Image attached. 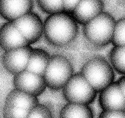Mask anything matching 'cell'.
Segmentation results:
<instances>
[{
	"label": "cell",
	"instance_id": "obj_1",
	"mask_svg": "<svg viewBox=\"0 0 125 118\" xmlns=\"http://www.w3.org/2000/svg\"><path fill=\"white\" fill-rule=\"evenodd\" d=\"M78 33V23L71 14L64 12L50 14L44 23L45 38L56 46L70 44L76 38Z\"/></svg>",
	"mask_w": 125,
	"mask_h": 118
},
{
	"label": "cell",
	"instance_id": "obj_2",
	"mask_svg": "<svg viewBox=\"0 0 125 118\" xmlns=\"http://www.w3.org/2000/svg\"><path fill=\"white\" fill-rule=\"evenodd\" d=\"M116 21L112 15L105 12L85 24L83 34L93 45L103 47L112 42Z\"/></svg>",
	"mask_w": 125,
	"mask_h": 118
},
{
	"label": "cell",
	"instance_id": "obj_3",
	"mask_svg": "<svg viewBox=\"0 0 125 118\" xmlns=\"http://www.w3.org/2000/svg\"><path fill=\"white\" fill-rule=\"evenodd\" d=\"M81 73L97 92L113 83L115 78L112 66L101 57H94L86 62Z\"/></svg>",
	"mask_w": 125,
	"mask_h": 118
},
{
	"label": "cell",
	"instance_id": "obj_4",
	"mask_svg": "<svg viewBox=\"0 0 125 118\" xmlns=\"http://www.w3.org/2000/svg\"><path fill=\"white\" fill-rule=\"evenodd\" d=\"M73 67L65 57L55 55L50 57L44 78L47 87L53 91L62 89L73 75Z\"/></svg>",
	"mask_w": 125,
	"mask_h": 118
},
{
	"label": "cell",
	"instance_id": "obj_5",
	"mask_svg": "<svg viewBox=\"0 0 125 118\" xmlns=\"http://www.w3.org/2000/svg\"><path fill=\"white\" fill-rule=\"evenodd\" d=\"M62 92L69 102L86 105L92 103L97 94V91L81 73L72 76L62 88Z\"/></svg>",
	"mask_w": 125,
	"mask_h": 118
},
{
	"label": "cell",
	"instance_id": "obj_6",
	"mask_svg": "<svg viewBox=\"0 0 125 118\" xmlns=\"http://www.w3.org/2000/svg\"><path fill=\"white\" fill-rule=\"evenodd\" d=\"M12 22L30 45L38 41L44 33V24L41 19L31 11Z\"/></svg>",
	"mask_w": 125,
	"mask_h": 118
},
{
	"label": "cell",
	"instance_id": "obj_7",
	"mask_svg": "<svg viewBox=\"0 0 125 118\" xmlns=\"http://www.w3.org/2000/svg\"><path fill=\"white\" fill-rule=\"evenodd\" d=\"M13 83L15 89L36 97L41 95L47 87L43 76L26 70L15 74Z\"/></svg>",
	"mask_w": 125,
	"mask_h": 118
},
{
	"label": "cell",
	"instance_id": "obj_8",
	"mask_svg": "<svg viewBox=\"0 0 125 118\" xmlns=\"http://www.w3.org/2000/svg\"><path fill=\"white\" fill-rule=\"evenodd\" d=\"M32 47L30 45L5 51L2 57L3 67L11 74L26 70Z\"/></svg>",
	"mask_w": 125,
	"mask_h": 118
},
{
	"label": "cell",
	"instance_id": "obj_9",
	"mask_svg": "<svg viewBox=\"0 0 125 118\" xmlns=\"http://www.w3.org/2000/svg\"><path fill=\"white\" fill-rule=\"evenodd\" d=\"M30 45L11 21L0 27V47L5 51Z\"/></svg>",
	"mask_w": 125,
	"mask_h": 118
},
{
	"label": "cell",
	"instance_id": "obj_10",
	"mask_svg": "<svg viewBox=\"0 0 125 118\" xmlns=\"http://www.w3.org/2000/svg\"><path fill=\"white\" fill-rule=\"evenodd\" d=\"M100 92L99 104L103 109L125 110V98L118 81H114Z\"/></svg>",
	"mask_w": 125,
	"mask_h": 118
},
{
	"label": "cell",
	"instance_id": "obj_11",
	"mask_svg": "<svg viewBox=\"0 0 125 118\" xmlns=\"http://www.w3.org/2000/svg\"><path fill=\"white\" fill-rule=\"evenodd\" d=\"M33 4V0H0V15L12 22L31 12Z\"/></svg>",
	"mask_w": 125,
	"mask_h": 118
},
{
	"label": "cell",
	"instance_id": "obj_12",
	"mask_svg": "<svg viewBox=\"0 0 125 118\" xmlns=\"http://www.w3.org/2000/svg\"><path fill=\"white\" fill-rule=\"evenodd\" d=\"M102 0H80L71 15L77 22L85 25L103 12Z\"/></svg>",
	"mask_w": 125,
	"mask_h": 118
},
{
	"label": "cell",
	"instance_id": "obj_13",
	"mask_svg": "<svg viewBox=\"0 0 125 118\" xmlns=\"http://www.w3.org/2000/svg\"><path fill=\"white\" fill-rule=\"evenodd\" d=\"M39 103L36 96L15 89L10 91L5 101L6 105L14 106L30 111Z\"/></svg>",
	"mask_w": 125,
	"mask_h": 118
},
{
	"label": "cell",
	"instance_id": "obj_14",
	"mask_svg": "<svg viewBox=\"0 0 125 118\" xmlns=\"http://www.w3.org/2000/svg\"><path fill=\"white\" fill-rule=\"evenodd\" d=\"M50 57L49 53L44 49L32 48L26 70L44 76Z\"/></svg>",
	"mask_w": 125,
	"mask_h": 118
},
{
	"label": "cell",
	"instance_id": "obj_15",
	"mask_svg": "<svg viewBox=\"0 0 125 118\" xmlns=\"http://www.w3.org/2000/svg\"><path fill=\"white\" fill-rule=\"evenodd\" d=\"M62 118H93V112L88 105L69 102L61 109Z\"/></svg>",
	"mask_w": 125,
	"mask_h": 118
},
{
	"label": "cell",
	"instance_id": "obj_16",
	"mask_svg": "<svg viewBox=\"0 0 125 118\" xmlns=\"http://www.w3.org/2000/svg\"><path fill=\"white\" fill-rule=\"evenodd\" d=\"M110 59L113 68L125 75V46H114L110 51Z\"/></svg>",
	"mask_w": 125,
	"mask_h": 118
},
{
	"label": "cell",
	"instance_id": "obj_17",
	"mask_svg": "<svg viewBox=\"0 0 125 118\" xmlns=\"http://www.w3.org/2000/svg\"><path fill=\"white\" fill-rule=\"evenodd\" d=\"M111 43L114 46H125V17L115 22Z\"/></svg>",
	"mask_w": 125,
	"mask_h": 118
},
{
	"label": "cell",
	"instance_id": "obj_18",
	"mask_svg": "<svg viewBox=\"0 0 125 118\" xmlns=\"http://www.w3.org/2000/svg\"><path fill=\"white\" fill-rule=\"evenodd\" d=\"M39 8L49 14L63 12V0H36Z\"/></svg>",
	"mask_w": 125,
	"mask_h": 118
},
{
	"label": "cell",
	"instance_id": "obj_19",
	"mask_svg": "<svg viewBox=\"0 0 125 118\" xmlns=\"http://www.w3.org/2000/svg\"><path fill=\"white\" fill-rule=\"evenodd\" d=\"M29 110L19 107L4 105L3 116L5 118H28Z\"/></svg>",
	"mask_w": 125,
	"mask_h": 118
},
{
	"label": "cell",
	"instance_id": "obj_20",
	"mask_svg": "<svg viewBox=\"0 0 125 118\" xmlns=\"http://www.w3.org/2000/svg\"><path fill=\"white\" fill-rule=\"evenodd\" d=\"M52 117L50 109L43 105L38 103L29 111L28 118H51Z\"/></svg>",
	"mask_w": 125,
	"mask_h": 118
},
{
	"label": "cell",
	"instance_id": "obj_21",
	"mask_svg": "<svg viewBox=\"0 0 125 118\" xmlns=\"http://www.w3.org/2000/svg\"><path fill=\"white\" fill-rule=\"evenodd\" d=\"M100 118H125V110L120 109H110L104 110L99 115Z\"/></svg>",
	"mask_w": 125,
	"mask_h": 118
},
{
	"label": "cell",
	"instance_id": "obj_22",
	"mask_svg": "<svg viewBox=\"0 0 125 118\" xmlns=\"http://www.w3.org/2000/svg\"><path fill=\"white\" fill-rule=\"evenodd\" d=\"M80 0H63V12L71 14Z\"/></svg>",
	"mask_w": 125,
	"mask_h": 118
},
{
	"label": "cell",
	"instance_id": "obj_23",
	"mask_svg": "<svg viewBox=\"0 0 125 118\" xmlns=\"http://www.w3.org/2000/svg\"><path fill=\"white\" fill-rule=\"evenodd\" d=\"M118 83L120 89H121L123 94L125 98V75H123L121 78H120L118 81Z\"/></svg>",
	"mask_w": 125,
	"mask_h": 118
}]
</instances>
